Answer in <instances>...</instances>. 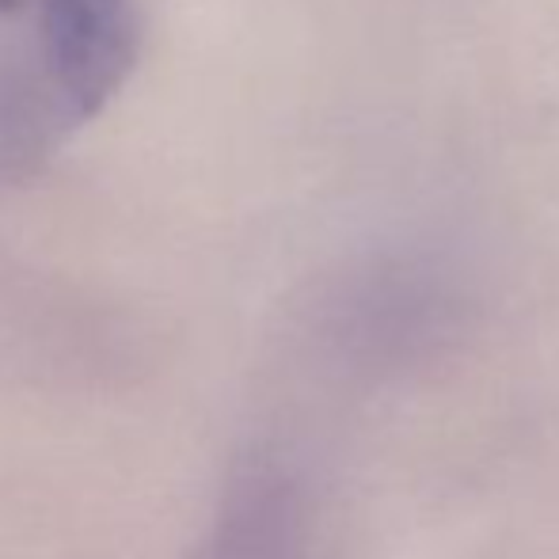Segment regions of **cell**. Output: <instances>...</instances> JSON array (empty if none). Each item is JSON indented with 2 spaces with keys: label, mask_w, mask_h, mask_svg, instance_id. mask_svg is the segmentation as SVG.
I'll list each match as a JSON object with an SVG mask.
<instances>
[{
  "label": "cell",
  "mask_w": 559,
  "mask_h": 559,
  "mask_svg": "<svg viewBox=\"0 0 559 559\" xmlns=\"http://www.w3.org/2000/svg\"><path fill=\"white\" fill-rule=\"evenodd\" d=\"M328 499L317 472L278 442L248 445L187 559H328Z\"/></svg>",
  "instance_id": "obj_2"
},
{
  "label": "cell",
  "mask_w": 559,
  "mask_h": 559,
  "mask_svg": "<svg viewBox=\"0 0 559 559\" xmlns=\"http://www.w3.org/2000/svg\"><path fill=\"white\" fill-rule=\"evenodd\" d=\"M461 317V289L442 266L377 255L346 266L312 297L301 317V354L335 381H384L442 350Z\"/></svg>",
  "instance_id": "obj_1"
},
{
  "label": "cell",
  "mask_w": 559,
  "mask_h": 559,
  "mask_svg": "<svg viewBox=\"0 0 559 559\" xmlns=\"http://www.w3.org/2000/svg\"><path fill=\"white\" fill-rule=\"evenodd\" d=\"M15 4H20V0H0V12H12Z\"/></svg>",
  "instance_id": "obj_4"
},
{
  "label": "cell",
  "mask_w": 559,
  "mask_h": 559,
  "mask_svg": "<svg viewBox=\"0 0 559 559\" xmlns=\"http://www.w3.org/2000/svg\"><path fill=\"white\" fill-rule=\"evenodd\" d=\"M46 69L73 118H96L138 66L133 0H43Z\"/></svg>",
  "instance_id": "obj_3"
}]
</instances>
